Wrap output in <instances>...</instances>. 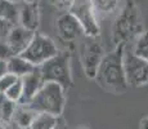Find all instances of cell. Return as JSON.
I'll use <instances>...</instances> for the list:
<instances>
[{"label":"cell","instance_id":"15","mask_svg":"<svg viewBox=\"0 0 148 129\" xmlns=\"http://www.w3.org/2000/svg\"><path fill=\"white\" fill-rule=\"evenodd\" d=\"M90 3L97 17L101 18V17H107L115 13L119 8L120 0H90Z\"/></svg>","mask_w":148,"mask_h":129},{"label":"cell","instance_id":"7","mask_svg":"<svg viewBox=\"0 0 148 129\" xmlns=\"http://www.w3.org/2000/svg\"><path fill=\"white\" fill-rule=\"evenodd\" d=\"M67 12H70L77 19L84 31V36H89V38L99 36L101 26L90 0H73Z\"/></svg>","mask_w":148,"mask_h":129},{"label":"cell","instance_id":"9","mask_svg":"<svg viewBox=\"0 0 148 129\" xmlns=\"http://www.w3.org/2000/svg\"><path fill=\"white\" fill-rule=\"evenodd\" d=\"M56 28L59 39L64 43H75L77 39L84 36V31L80 23L70 12H66L58 17Z\"/></svg>","mask_w":148,"mask_h":129},{"label":"cell","instance_id":"16","mask_svg":"<svg viewBox=\"0 0 148 129\" xmlns=\"http://www.w3.org/2000/svg\"><path fill=\"white\" fill-rule=\"evenodd\" d=\"M61 116H54L52 114L38 112L28 129H54Z\"/></svg>","mask_w":148,"mask_h":129},{"label":"cell","instance_id":"8","mask_svg":"<svg viewBox=\"0 0 148 129\" xmlns=\"http://www.w3.org/2000/svg\"><path fill=\"white\" fill-rule=\"evenodd\" d=\"M125 76L129 87L140 88L148 84V62L136 57L132 50L124 52Z\"/></svg>","mask_w":148,"mask_h":129},{"label":"cell","instance_id":"18","mask_svg":"<svg viewBox=\"0 0 148 129\" xmlns=\"http://www.w3.org/2000/svg\"><path fill=\"white\" fill-rule=\"evenodd\" d=\"M132 52L136 57H139V58L148 62V31L144 30L134 40V47H133Z\"/></svg>","mask_w":148,"mask_h":129},{"label":"cell","instance_id":"2","mask_svg":"<svg viewBox=\"0 0 148 129\" xmlns=\"http://www.w3.org/2000/svg\"><path fill=\"white\" fill-rule=\"evenodd\" d=\"M144 31L140 7L133 0L125 3L112 25L111 40L113 45L130 44Z\"/></svg>","mask_w":148,"mask_h":129},{"label":"cell","instance_id":"26","mask_svg":"<svg viewBox=\"0 0 148 129\" xmlns=\"http://www.w3.org/2000/svg\"><path fill=\"white\" fill-rule=\"evenodd\" d=\"M0 129H14V127L12 125V123L4 121L3 119H0Z\"/></svg>","mask_w":148,"mask_h":129},{"label":"cell","instance_id":"4","mask_svg":"<svg viewBox=\"0 0 148 129\" xmlns=\"http://www.w3.org/2000/svg\"><path fill=\"white\" fill-rule=\"evenodd\" d=\"M38 70L44 83L53 81L59 84L64 90H68L73 85L71 72V52L59 50L58 53L42 65L38 66Z\"/></svg>","mask_w":148,"mask_h":129},{"label":"cell","instance_id":"12","mask_svg":"<svg viewBox=\"0 0 148 129\" xmlns=\"http://www.w3.org/2000/svg\"><path fill=\"white\" fill-rule=\"evenodd\" d=\"M19 79H21L22 88H23V94H22V98H21V101H19V103H21V105H28V102L38 93V90L40 89V87L42 85L44 81H42L38 67L34 71L28 72L27 75L19 77Z\"/></svg>","mask_w":148,"mask_h":129},{"label":"cell","instance_id":"3","mask_svg":"<svg viewBox=\"0 0 148 129\" xmlns=\"http://www.w3.org/2000/svg\"><path fill=\"white\" fill-rule=\"evenodd\" d=\"M28 106L36 112H47L54 116H62L66 106V90L57 83H42L38 93L28 102Z\"/></svg>","mask_w":148,"mask_h":129},{"label":"cell","instance_id":"27","mask_svg":"<svg viewBox=\"0 0 148 129\" xmlns=\"http://www.w3.org/2000/svg\"><path fill=\"white\" fill-rule=\"evenodd\" d=\"M54 129H68V128H67V124L64 123V120L62 119V117H59L58 123H57V125H56Z\"/></svg>","mask_w":148,"mask_h":129},{"label":"cell","instance_id":"29","mask_svg":"<svg viewBox=\"0 0 148 129\" xmlns=\"http://www.w3.org/2000/svg\"><path fill=\"white\" fill-rule=\"evenodd\" d=\"M22 1H26V3H35V1H39V0H22Z\"/></svg>","mask_w":148,"mask_h":129},{"label":"cell","instance_id":"14","mask_svg":"<svg viewBox=\"0 0 148 129\" xmlns=\"http://www.w3.org/2000/svg\"><path fill=\"white\" fill-rule=\"evenodd\" d=\"M7 68L8 72L13 74L17 77H22L35 70L36 66H34L31 62H28L21 54H14L9 59H7Z\"/></svg>","mask_w":148,"mask_h":129},{"label":"cell","instance_id":"6","mask_svg":"<svg viewBox=\"0 0 148 129\" xmlns=\"http://www.w3.org/2000/svg\"><path fill=\"white\" fill-rule=\"evenodd\" d=\"M104 54L106 53H104L103 45L101 44L98 38L84 36V40L81 41L80 49H79V56H80L81 67L86 77L94 80L98 66Z\"/></svg>","mask_w":148,"mask_h":129},{"label":"cell","instance_id":"5","mask_svg":"<svg viewBox=\"0 0 148 129\" xmlns=\"http://www.w3.org/2000/svg\"><path fill=\"white\" fill-rule=\"evenodd\" d=\"M58 52V47L52 38L36 31L28 47L25 49L21 56L38 67L44 62H47L48 59H50L52 57H54Z\"/></svg>","mask_w":148,"mask_h":129},{"label":"cell","instance_id":"23","mask_svg":"<svg viewBox=\"0 0 148 129\" xmlns=\"http://www.w3.org/2000/svg\"><path fill=\"white\" fill-rule=\"evenodd\" d=\"M13 56L12 50H10V48L8 47L7 41L5 40H0V59H9L10 57Z\"/></svg>","mask_w":148,"mask_h":129},{"label":"cell","instance_id":"22","mask_svg":"<svg viewBox=\"0 0 148 129\" xmlns=\"http://www.w3.org/2000/svg\"><path fill=\"white\" fill-rule=\"evenodd\" d=\"M13 26H14L13 23L0 18V40H5V38H7V35L9 34L10 28H12Z\"/></svg>","mask_w":148,"mask_h":129},{"label":"cell","instance_id":"1","mask_svg":"<svg viewBox=\"0 0 148 129\" xmlns=\"http://www.w3.org/2000/svg\"><path fill=\"white\" fill-rule=\"evenodd\" d=\"M125 48L126 44H117L112 52L104 54L94 77L99 87L115 94L125 93L129 88L124 68Z\"/></svg>","mask_w":148,"mask_h":129},{"label":"cell","instance_id":"11","mask_svg":"<svg viewBox=\"0 0 148 129\" xmlns=\"http://www.w3.org/2000/svg\"><path fill=\"white\" fill-rule=\"evenodd\" d=\"M18 25L31 31H35L40 26V4L35 3H18Z\"/></svg>","mask_w":148,"mask_h":129},{"label":"cell","instance_id":"28","mask_svg":"<svg viewBox=\"0 0 148 129\" xmlns=\"http://www.w3.org/2000/svg\"><path fill=\"white\" fill-rule=\"evenodd\" d=\"M139 128L140 129H148V116L143 117L140 120V124H139Z\"/></svg>","mask_w":148,"mask_h":129},{"label":"cell","instance_id":"17","mask_svg":"<svg viewBox=\"0 0 148 129\" xmlns=\"http://www.w3.org/2000/svg\"><path fill=\"white\" fill-rule=\"evenodd\" d=\"M0 18L18 25V4L9 0H0Z\"/></svg>","mask_w":148,"mask_h":129},{"label":"cell","instance_id":"30","mask_svg":"<svg viewBox=\"0 0 148 129\" xmlns=\"http://www.w3.org/2000/svg\"><path fill=\"white\" fill-rule=\"evenodd\" d=\"M9 1H13V3H16V4H18V3H21L22 0H9Z\"/></svg>","mask_w":148,"mask_h":129},{"label":"cell","instance_id":"10","mask_svg":"<svg viewBox=\"0 0 148 129\" xmlns=\"http://www.w3.org/2000/svg\"><path fill=\"white\" fill-rule=\"evenodd\" d=\"M35 31H31L28 28L23 27L21 25H14L10 28L9 34L5 38L8 47L10 48L13 56L14 54H22L25 52V49L28 47L30 41L34 38Z\"/></svg>","mask_w":148,"mask_h":129},{"label":"cell","instance_id":"24","mask_svg":"<svg viewBox=\"0 0 148 129\" xmlns=\"http://www.w3.org/2000/svg\"><path fill=\"white\" fill-rule=\"evenodd\" d=\"M49 1H50V4L54 5L56 8H58V9L68 10V8L71 7L73 0H49Z\"/></svg>","mask_w":148,"mask_h":129},{"label":"cell","instance_id":"20","mask_svg":"<svg viewBox=\"0 0 148 129\" xmlns=\"http://www.w3.org/2000/svg\"><path fill=\"white\" fill-rule=\"evenodd\" d=\"M4 97L7 99H9V101H13L16 103H19L22 98V94H23V88H22V81L21 79H17V81L14 83L12 87H9L7 90L4 92Z\"/></svg>","mask_w":148,"mask_h":129},{"label":"cell","instance_id":"21","mask_svg":"<svg viewBox=\"0 0 148 129\" xmlns=\"http://www.w3.org/2000/svg\"><path fill=\"white\" fill-rule=\"evenodd\" d=\"M17 79L18 77L10 72H5L3 76H0V93H4L8 88L12 87L14 83L17 81Z\"/></svg>","mask_w":148,"mask_h":129},{"label":"cell","instance_id":"25","mask_svg":"<svg viewBox=\"0 0 148 129\" xmlns=\"http://www.w3.org/2000/svg\"><path fill=\"white\" fill-rule=\"evenodd\" d=\"M5 72H8L7 61H5V59H0V76H3Z\"/></svg>","mask_w":148,"mask_h":129},{"label":"cell","instance_id":"13","mask_svg":"<svg viewBox=\"0 0 148 129\" xmlns=\"http://www.w3.org/2000/svg\"><path fill=\"white\" fill-rule=\"evenodd\" d=\"M36 111L31 108L28 105H21L18 103L16 107V111L12 117V125L17 127L18 129H28L32 123V120L36 116Z\"/></svg>","mask_w":148,"mask_h":129},{"label":"cell","instance_id":"19","mask_svg":"<svg viewBox=\"0 0 148 129\" xmlns=\"http://www.w3.org/2000/svg\"><path fill=\"white\" fill-rule=\"evenodd\" d=\"M17 105L18 103L9 101L5 97H3L1 101H0V119H3L4 121H8V123L12 121V117H13L14 111H16Z\"/></svg>","mask_w":148,"mask_h":129}]
</instances>
